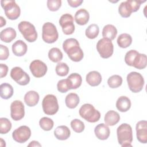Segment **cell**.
Wrapping results in <instances>:
<instances>
[{
    "instance_id": "1",
    "label": "cell",
    "mask_w": 147,
    "mask_h": 147,
    "mask_svg": "<svg viewBox=\"0 0 147 147\" xmlns=\"http://www.w3.org/2000/svg\"><path fill=\"white\" fill-rule=\"evenodd\" d=\"M125 61L129 66L138 69H144L147 65V57L145 54L140 53L136 50L131 49L126 52Z\"/></svg>"
},
{
    "instance_id": "2",
    "label": "cell",
    "mask_w": 147,
    "mask_h": 147,
    "mask_svg": "<svg viewBox=\"0 0 147 147\" xmlns=\"http://www.w3.org/2000/svg\"><path fill=\"white\" fill-rule=\"evenodd\" d=\"M117 139L122 146H131L133 131L130 125L124 123L119 125L117 129Z\"/></svg>"
},
{
    "instance_id": "3",
    "label": "cell",
    "mask_w": 147,
    "mask_h": 147,
    "mask_svg": "<svg viewBox=\"0 0 147 147\" xmlns=\"http://www.w3.org/2000/svg\"><path fill=\"white\" fill-rule=\"evenodd\" d=\"M79 113L82 118L91 123L98 121L100 118V112L90 103L83 105L79 109Z\"/></svg>"
},
{
    "instance_id": "4",
    "label": "cell",
    "mask_w": 147,
    "mask_h": 147,
    "mask_svg": "<svg viewBox=\"0 0 147 147\" xmlns=\"http://www.w3.org/2000/svg\"><path fill=\"white\" fill-rule=\"evenodd\" d=\"M127 82L130 90L137 93L140 92L144 86V79L141 74L137 72H131L127 75Z\"/></svg>"
},
{
    "instance_id": "5",
    "label": "cell",
    "mask_w": 147,
    "mask_h": 147,
    "mask_svg": "<svg viewBox=\"0 0 147 147\" xmlns=\"http://www.w3.org/2000/svg\"><path fill=\"white\" fill-rule=\"evenodd\" d=\"M18 28L24 38L28 42H32L37 40V31L34 26L30 22L26 21H21L18 24Z\"/></svg>"
},
{
    "instance_id": "6",
    "label": "cell",
    "mask_w": 147,
    "mask_h": 147,
    "mask_svg": "<svg viewBox=\"0 0 147 147\" xmlns=\"http://www.w3.org/2000/svg\"><path fill=\"white\" fill-rule=\"evenodd\" d=\"M1 4L4 9L6 16L11 20H17L20 16L21 9L20 6L13 0L1 1Z\"/></svg>"
},
{
    "instance_id": "7",
    "label": "cell",
    "mask_w": 147,
    "mask_h": 147,
    "mask_svg": "<svg viewBox=\"0 0 147 147\" xmlns=\"http://www.w3.org/2000/svg\"><path fill=\"white\" fill-rule=\"evenodd\" d=\"M59 33L55 25L50 22L44 23L42 27V38L48 44H52L57 41Z\"/></svg>"
},
{
    "instance_id": "8",
    "label": "cell",
    "mask_w": 147,
    "mask_h": 147,
    "mask_svg": "<svg viewBox=\"0 0 147 147\" xmlns=\"http://www.w3.org/2000/svg\"><path fill=\"white\" fill-rule=\"evenodd\" d=\"M44 113L49 115L55 114L59 110V104L57 98L52 94H48L44 96L42 101Z\"/></svg>"
},
{
    "instance_id": "9",
    "label": "cell",
    "mask_w": 147,
    "mask_h": 147,
    "mask_svg": "<svg viewBox=\"0 0 147 147\" xmlns=\"http://www.w3.org/2000/svg\"><path fill=\"white\" fill-rule=\"evenodd\" d=\"M96 49L101 57L107 59L113 54L114 46L111 40L106 38H102L98 41Z\"/></svg>"
},
{
    "instance_id": "10",
    "label": "cell",
    "mask_w": 147,
    "mask_h": 147,
    "mask_svg": "<svg viewBox=\"0 0 147 147\" xmlns=\"http://www.w3.org/2000/svg\"><path fill=\"white\" fill-rule=\"evenodd\" d=\"M10 76L12 79L21 86L27 85L30 82L29 75L20 67H15L11 69Z\"/></svg>"
},
{
    "instance_id": "11",
    "label": "cell",
    "mask_w": 147,
    "mask_h": 147,
    "mask_svg": "<svg viewBox=\"0 0 147 147\" xmlns=\"http://www.w3.org/2000/svg\"><path fill=\"white\" fill-rule=\"evenodd\" d=\"M59 24L62 28L63 32L66 35L72 34L75 31L74 17L70 14H63L59 19Z\"/></svg>"
},
{
    "instance_id": "12",
    "label": "cell",
    "mask_w": 147,
    "mask_h": 147,
    "mask_svg": "<svg viewBox=\"0 0 147 147\" xmlns=\"http://www.w3.org/2000/svg\"><path fill=\"white\" fill-rule=\"evenodd\" d=\"M30 136V129L26 125L20 126L15 129L12 133L13 140L18 143H24L26 142Z\"/></svg>"
},
{
    "instance_id": "13",
    "label": "cell",
    "mask_w": 147,
    "mask_h": 147,
    "mask_svg": "<svg viewBox=\"0 0 147 147\" xmlns=\"http://www.w3.org/2000/svg\"><path fill=\"white\" fill-rule=\"evenodd\" d=\"M25 115V107L19 100L13 101L10 105V116L14 121H20Z\"/></svg>"
},
{
    "instance_id": "14",
    "label": "cell",
    "mask_w": 147,
    "mask_h": 147,
    "mask_svg": "<svg viewBox=\"0 0 147 147\" xmlns=\"http://www.w3.org/2000/svg\"><path fill=\"white\" fill-rule=\"evenodd\" d=\"M29 69L32 75L36 78L44 76L47 72V66L43 61L40 60L32 61L29 65Z\"/></svg>"
},
{
    "instance_id": "15",
    "label": "cell",
    "mask_w": 147,
    "mask_h": 147,
    "mask_svg": "<svg viewBox=\"0 0 147 147\" xmlns=\"http://www.w3.org/2000/svg\"><path fill=\"white\" fill-rule=\"evenodd\" d=\"M138 141L142 144L147 142V122L145 120L138 121L136 126Z\"/></svg>"
},
{
    "instance_id": "16",
    "label": "cell",
    "mask_w": 147,
    "mask_h": 147,
    "mask_svg": "<svg viewBox=\"0 0 147 147\" xmlns=\"http://www.w3.org/2000/svg\"><path fill=\"white\" fill-rule=\"evenodd\" d=\"M94 133L96 138L100 140H105L109 138L110 131L107 125L102 123L95 127Z\"/></svg>"
},
{
    "instance_id": "17",
    "label": "cell",
    "mask_w": 147,
    "mask_h": 147,
    "mask_svg": "<svg viewBox=\"0 0 147 147\" xmlns=\"http://www.w3.org/2000/svg\"><path fill=\"white\" fill-rule=\"evenodd\" d=\"M69 58L73 61H81L84 56L83 52L79 45H76L70 48L67 52Z\"/></svg>"
},
{
    "instance_id": "18",
    "label": "cell",
    "mask_w": 147,
    "mask_h": 147,
    "mask_svg": "<svg viewBox=\"0 0 147 147\" xmlns=\"http://www.w3.org/2000/svg\"><path fill=\"white\" fill-rule=\"evenodd\" d=\"M11 48L14 55L20 57L24 56L28 50L26 44L21 40H18L13 43Z\"/></svg>"
},
{
    "instance_id": "19",
    "label": "cell",
    "mask_w": 147,
    "mask_h": 147,
    "mask_svg": "<svg viewBox=\"0 0 147 147\" xmlns=\"http://www.w3.org/2000/svg\"><path fill=\"white\" fill-rule=\"evenodd\" d=\"M87 83L91 86H97L102 82V76L100 74L96 71H92L88 72L86 77Z\"/></svg>"
},
{
    "instance_id": "20",
    "label": "cell",
    "mask_w": 147,
    "mask_h": 147,
    "mask_svg": "<svg viewBox=\"0 0 147 147\" xmlns=\"http://www.w3.org/2000/svg\"><path fill=\"white\" fill-rule=\"evenodd\" d=\"M75 20L77 24L84 25L89 21L90 14L87 10L84 9H79L75 14Z\"/></svg>"
},
{
    "instance_id": "21",
    "label": "cell",
    "mask_w": 147,
    "mask_h": 147,
    "mask_svg": "<svg viewBox=\"0 0 147 147\" xmlns=\"http://www.w3.org/2000/svg\"><path fill=\"white\" fill-rule=\"evenodd\" d=\"M54 135L55 137L59 140H65L71 136V131L69 128L65 125L57 126L54 130Z\"/></svg>"
},
{
    "instance_id": "22",
    "label": "cell",
    "mask_w": 147,
    "mask_h": 147,
    "mask_svg": "<svg viewBox=\"0 0 147 147\" xmlns=\"http://www.w3.org/2000/svg\"><path fill=\"white\" fill-rule=\"evenodd\" d=\"M17 33L15 29L9 27L3 29L0 33V38L1 41L9 43L13 41L16 37Z\"/></svg>"
},
{
    "instance_id": "23",
    "label": "cell",
    "mask_w": 147,
    "mask_h": 147,
    "mask_svg": "<svg viewBox=\"0 0 147 147\" xmlns=\"http://www.w3.org/2000/svg\"><path fill=\"white\" fill-rule=\"evenodd\" d=\"M120 120V115L117 111L110 110L107 111L104 117L105 124L107 126H114Z\"/></svg>"
},
{
    "instance_id": "24",
    "label": "cell",
    "mask_w": 147,
    "mask_h": 147,
    "mask_svg": "<svg viewBox=\"0 0 147 147\" xmlns=\"http://www.w3.org/2000/svg\"><path fill=\"white\" fill-rule=\"evenodd\" d=\"M40 96L35 91H29L24 96L25 103L29 107L36 106L39 101Z\"/></svg>"
},
{
    "instance_id": "25",
    "label": "cell",
    "mask_w": 147,
    "mask_h": 147,
    "mask_svg": "<svg viewBox=\"0 0 147 147\" xmlns=\"http://www.w3.org/2000/svg\"><path fill=\"white\" fill-rule=\"evenodd\" d=\"M131 107V101L126 96H119L116 102V107L121 112L127 111Z\"/></svg>"
},
{
    "instance_id": "26",
    "label": "cell",
    "mask_w": 147,
    "mask_h": 147,
    "mask_svg": "<svg viewBox=\"0 0 147 147\" xmlns=\"http://www.w3.org/2000/svg\"><path fill=\"white\" fill-rule=\"evenodd\" d=\"M117 33V28L115 26L111 24L105 25L102 30V36L103 38H107L111 41L115 38Z\"/></svg>"
},
{
    "instance_id": "27",
    "label": "cell",
    "mask_w": 147,
    "mask_h": 147,
    "mask_svg": "<svg viewBox=\"0 0 147 147\" xmlns=\"http://www.w3.org/2000/svg\"><path fill=\"white\" fill-rule=\"evenodd\" d=\"M118 12L121 16L123 18H127L130 16L133 11L128 0L120 3L118 7Z\"/></svg>"
},
{
    "instance_id": "28",
    "label": "cell",
    "mask_w": 147,
    "mask_h": 147,
    "mask_svg": "<svg viewBox=\"0 0 147 147\" xmlns=\"http://www.w3.org/2000/svg\"><path fill=\"white\" fill-rule=\"evenodd\" d=\"M79 97L76 93L71 92L68 94L65 99V103L69 109H75L79 103Z\"/></svg>"
},
{
    "instance_id": "29",
    "label": "cell",
    "mask_w": 147,
    "mask_h": 147,
    "mask_svg": "<svg viewBox=\"0 0 147 147\" xmlns=\"http://www.w3.org/2000/svg\"><path fill=\"white\" fill-rule=\"evenodd\" d=\"M69 82L71 89L79 88L82 83V78L80 75L78 73H72L67 78Z\"/></svg>"
},
{
    "instance_id": "30",
    "label": "cell",
    "mask_w": 147,
    "mask_h": 147,
    "mask_svg": "<svg viewBox=\"0 0 147 147\" xmlns=\"http://www.w3.org/2000/svg\"><path fill=\"white\" fill-rule=\"evenodd\" d=\"M13 88L9 83H4L0 86V95L2 99H8L13 95Z\"/></svg>"
},
{
    "instance_id": "31",
    "label": "cell",
    "mask_w": 147,
    "mask_h": 147,
    "mask_svg": "<svg viewBox=\"0 0 147 147\" xmlns=\"http://www.w3.org/2000/svg\"><path fill=\"white\" fill-rule=\"evenodd\" d=\"M117 44L122 48L129 47L132 43V37L127 33H122L118 37Z\"/></svg>"
},
{
    "instance_id": "32",
    "label": "cell",
    "mask_w": 147,
    "mask_h": 147,
    "mask_svg": "<svg viewBox=\"0 0 147 147\" xmlns=\"http://www.w3.org/2000/svg\"><path fill=\"white\" fill-rule=\"evenodd\" d=\"M63 53L58 48H52L48 52V57L52 61L57 63L63 59Z\"/></svg>"
},
{
    "instance_id": "33",
    "label": "cell",
    "mask_w": 147,
    "mask_h": 147,
    "mask_svg": "<svg viewBox=\"0 0 147 147\" xmlns=\"http://www.w3.org/2000/svg\"><path fill=\"white\" fill-rule=\"evenodd\" d=\"M99 26L95 24H92L90 25L86 29L85 34L87 38L90 39L95 38L99 34Z\"/></svg>"
},
{
    "instance_id": "34",
    "label": "cell",
    "mask_w": 147,
    "mask_h": 147,
    "mask_svg": "<svg viewBox=\"0 0 147 147\" xmlns=\"http://www.w3.org/2000/svg\"><path fill=\"white\" fill-rule=\"evenodd\" d=\"M122 83V78L118 75H114L110 76L107 80V84L111 88H118Z\"/></svg>"
},
{
    "instance_id": "35",
    "label": "cell",
    "mask_w": 147,
    "mask_h": 147,
    "mask_svg": "<svg viewBox=\"0 0 147 147\" xmlns=\"http://www.w3.org/2000/svg\"><path fill=\"white\" fill-rule=\"evenodd\" d=\"M39 125L42 130L45 131H49L53 128L54 122L52 119L44 117L40 119Z\"/></svg>"
},
{
    "instance_id": "36",
    "label": "cell",
    "mask_w": 147,
    "mask_h": 147,
    "mask_svg": "<svg viewBox=\"0 0 147 147\" xmlns=\"http://www.w3.org/2000/svg\"><path fill=\"white\" fill-rule=\"evenodd\" d=\"M11 128V123L6 118H0V133L4 134L7 133Z\"/></svg>"
},
{
    "instance_id": "37",
    "label": "cell",
    "mask_w": 147,
    "mask_h": 147,
    "mask_svg": "<svg viewBox=\"0 0 147 147\" xmlns=\"http://www.w3.org/2000/svg\"><path fill=\"white\" fill-rule=\"evenodd\" d=\"M55 71L57 75L60 76H64L68 74L69 68L66 63H59L56 66Z\"/></svg>"
},
{
    "instance_id": "38",
    "label": "cell",
    "mask_w": 147,
    "mask_h": 147,
    "mask_svg": "<svg viewBox=\"0 0 147 147\" xmlns=\"http://www.w3.org/2000/svg\"><path fill=\"white\" fill-rule=\"evenodd\" d=\"M71 127L72 130L78 133H82L84 130V123L78 119H74L71 122Z\"/></svg>"
},
{
    "instance_id": "39",
    "label": "cell",
    "mask_w": 147,
    "mask_h": 147,
    "mask_svg": "<svg viewBox=\"0 0 147 147\" xmlns=\"http://www.w3.org/2000/svg\"><path fill=\"white\" fill-rule=\"evenodd\" d=\"M57 90L61 93H65L71 90L68 79H65L60 80L57 84Z\"/></svg>"
},
{
    "instance_id": "40",
    "label": "cell",
    "mask_w": 147,
    "mask_h": 147,
    "mask_svg": "<svg viewBox=\"0 0 147 147\" xmlns=\"http://www.w3.org/2000/svg\"><path fill=\"white\" fill-rule=\"evenodd\" d=\"M76 45H79V43L76 39L74 38H68V39H66L63 42V49L64 51V52L66 53L70 48Z\"/></svg>"
},
{
    "instance_id": "41",
    "label": "cell",
    "mask_w": 147,
    "mask_h": 147,
    "mask_svg": "<svg viewBox=\"0 0 147 147\" xmlns=\"http://www.w3.org/2000/svg\"><path fill=\"white\" fill-rule=\"evenodd\" d=\"M47 7L50 11H56L61 6V0H48L47 1Z\"/></svg>"
},
{
    "instance_id": "42",
    "label": "cell",
    "mask_w": 147,
    "mask_h": 147,
    "mask_svg": "<svg viewBox=\"0 0 147 147\" xmlns=\"http://www.w3.org/2000/svg\"><path fill=\"white\" fill-rule=\"evenodd\" d=\"M1 52H0V60H6L9 56V49L5 45L2 44L0 45Z\"/></svg>"
},
{
    "instance_id": "43",
    "label": "cell",
    "mask_w": 147,
    "mask_h": 147,
    "mask_svg": "<svg viewBox=\"0 0 147 147\" xmlns=\"http://www.w3.org/2000/svg\"><path fill=\"white\" fill-rule=\"evenodd\" d=\"M0 70H1V78L5 77L7 75L8 72V67L4 64H0Z\"/></svg>"
},
{
    "instance_id": "44",
    "label": "cell",
    "mask_w": 147,
    "mask_h": 147,
    "mask_svg": "<svg viewBox=\"0 0 147 147\" xmlns=\"http://www.w3.org/2000/svg\"><path fill=\"white\" fill-rule=\"evenodd\" d=\"M67 2L69 5L72 7H77L81 5V4L83 2V0H68Z\"/></svg>"
},
{
    "instance_id": "45",
    "label": "cell",
    "mask_w": 147,
    "mask_h": 147,
    "mask_svg": "<svg viewBox=\"0 0 147 147\" xmlns=\"http://www.w3.org/2000/svg\"><path fill=\"white\" fill-rule=\"evenodd\" d=\"M28 146H41V145L38 141H32L29 143Z\"/></svg>"
},
{
    "instance_id": "46",
    "label": "cell",
    "mask_w": 147,
    "mask_h": 147,
    "mask_svg": "<svg viewBox=\"0 0 147 147\" xmlns=\"http://www.w3.org/2000/svg\"><path fill=\"white\" fill-rule=\"evenodd\" d=\"M6 23V21L5 20V18H3V17L2 16L0 17V26L2 27L3 26L5 25Z\"/></svg>"
}]
</instances>
